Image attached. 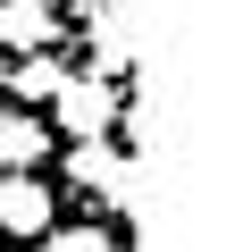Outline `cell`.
Listing matches in <instances>:
<instances>
[{
    "instance_id": "1",
    "label": "cell",
    "mask_w": 243,
    "mask_h": 252,
    "mask_svg": "<svg viewBox=\"0 0 243 252\" xmlns=\"http://www.w3.org/2000/svg\"><path fill=\"white\" fill-rule=\"evenodd\" d=\"M51 109H59V126L76 143H101V126L117 118V84L109 76H67L59 93H51Z\"/></svg>"
},
{
    "instance_id": "2",
    "label": "cell",
    "mask_w": 243,
    "mask_h": 252,
    "mask_svg": "<svg viewBox=\"0 0 243 252\" xmlns=\"http://www.w3.org/2000/svg\"><path fill=\"white\" fill-rule=\"evenodd\" d=\"M17 42V59H34V51H51L59 42V9L51 0H0V51Z\"/></svg>"
},
{
    "instance_id": "3",
    "label": "cell",
    "mask_w": 243,
    "mask_h": 252,
    "mask_svg": "<svg viewBox=\"0 0 243 252\" xmlns=\"http://www.w3.org/2000/svg\"><path fill=\"white\" fill-rule=\"evenodd\" d=\"M42 152H51V126L34 109H9V118H0V177H34Z\"/></svg>"
},
{
    "instance_id": "4",
    "label": "cell",
    "mask_w": 243,
    "mask_h": 252,
    "mask_svg": "<svg viewBox=\"0 0 243 252\" xmlns=\"http://www.w3.org/2000/svg\"><path fill=\"white\" fill-rule=\"evenodd\" d=\"M0 227L9 235H42L51 227V193L34 177H0Z\"/></svg>"
},
{
    "instance_id": "5",
    "label": "cell",
    "mask_w": 243,
    "mask_h": 252,
    "mask_svg": "<svg viewBox=\"0 0 243 252\" xmlns=\"http://www.w3.org/2000/svg\"><path fill=\"white\" fill-rule=\"evenodd\" d=\"M67 177H76V185H92L101 202H126V168H117V152H109V143L67 152Z\"/></svg>"
},
{
    "instance_id": "6",
    "label": "cell",
    "mask_w": 243,
    "mask_h": 252,
    "mask_svg": "<svg viewBox=\"0 0 243 252\" xmlns=\"http://www.w3.org/2000/svg\"><path fill=\"white\" fill-rule=\"evenodd\" d=\"M9 84H17V101H51V93L67 84V67H59V51H34V59L9 67Z\"/></svg>"
},
{
    "instance_id": "7",
    "label": "cell",
    "mask_w": 243,
    "mask_h": 252,
    "mask_svg": "<svg viewBox=\"0 0 243 252\" xmlns=\"http://www.w3.org/2000/svg\"><path fill=\"white\" fill-rule=\"evenodd\" d=\"M42 252H117V235H109V227H59Z\"/></svg>"
}]
</instances>
